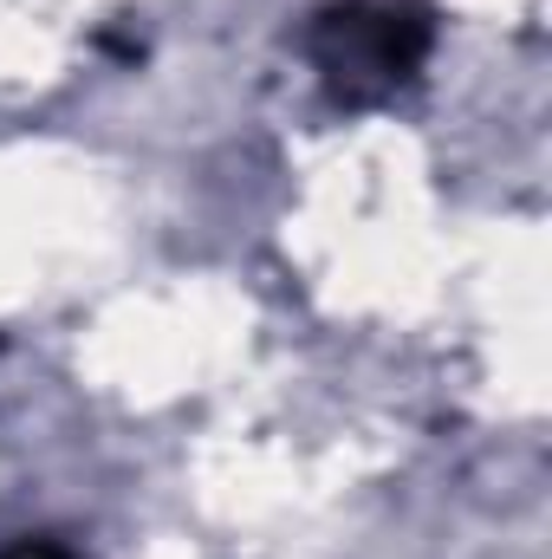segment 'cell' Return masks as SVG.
Here are the masks:
<instances>
[{
	"instance_id": "cell-1",
	"label": "cell",
	"mask_w": 552,
	"mask_h": 559,
	"mask_svg": "<svg viewBox=\"0 0 552 559\" xmlns=\"http://www.w3.org/2000/svg\"><path fill=\"white\" fill-rule=\"evenodd\" d=\"M305 52L325 72L332 98L377 105L397 85H410L429 59V20L391 0H332L305 26Z\"/></svg>"
},
{
	"instance_id": "cell-2",
	"label": "cell",
	"mask_w": 552,
	"mask_h": 559,
	"mask_svg": "<svg viewBox=\"0 0 552 559\" xmlns=\"http://www.w3.org/2000/svg\"><path fill=\"white\" fill-rule=\"evenodd\" d=\"M0 559H79V554H65L59 540H20V547H7Z\"/></svg>"
}]
</instances>
